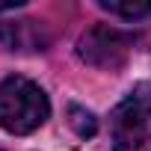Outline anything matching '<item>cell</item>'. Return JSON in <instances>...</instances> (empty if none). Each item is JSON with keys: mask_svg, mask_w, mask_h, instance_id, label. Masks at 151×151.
I'll list each match as a JSON object with an SVG mask.
<instances>
[{"mask_svg": "<svg viewBox=\"0 0 151 151\" xmlns=\"http://www.w3.org/2000/svg\"><path fill=\"white\" fill-rule=\"evenodd\" d=\"M50 116V101L27 77H6L0 83V127L24 136L39 130Z\"/></svg>", "mask_w": 151, "mask_h": 151, "instance_id": "obj_1", "label": "cell"}, {"mask_svg": "<svg viewBox=\"0 0 151 151\" xmlns=\"http://www.w3.org/2000/svg\"><path fill=\"white\" fill-rule=\"evenodd\" d=\"M0 39L9 50H45V39L36 21H15L0 24Z\"/></svg>", "mask_w": 151, "mask_h": 151, "instance_id": "obj_4", "label": "cell"}, {"mask_svg": "<svg viewBox=\"0 0 151 151\" xmlns=\"http://www.w3.org/2000/svg\"><path fill=\"white\" fill-rule=\"evenodd\" d=\"M101 9L122 15V18H139V15L151 12V3H113V0H101Z\"/></svg>", "mask_w": 151, "mask_h": 151, "instance_id": "obj_6", "label": "cell"}, {"mask_svg": "<svg viewBox=\"0 0 151 151\" xmlns=\"http://www.w3.org/2000/svg\"><path fill=\"white\" fill-rule=\"evenodd\" d=\"M113 151H151V104L127 101L116 113Z\"/></svg>", "mask_w": 151, "mask_h": 151, "instance_id": "obj_2", "label": "cell"}, {"mask_svg": "<svg viewBox=\"0 0 151 151\" xmlns=\"http://www.w3.org/2000/svg\"><path fill=\"white\" fill-rule=\"evenodd\" d=\"M77 53L80 59H86L89 65H98V68H119L127 56V39L119 33V30H110V27H95L89 30L80 45H77Z\"/></svg>", "mask_w": 151, "mask_h": 151, "instance_id": "obj_3", "label": "cell"}, {"mask_svg": "<svg viewBox=\"0 0 151 151\" xmlns=\"http://www.w3.org/2000/svg\"><path fill=\"white\" fill-rule=\"evenodd\" d=\"M68 122H71V127H74V133H77V136H95V130H98V122H95V116L92 113H86L83 107H71L68 110Z\"/></svg>", "mask_w": 151, "mask_h": 151, "instance_id": "obj_5", "label": "cell"}]
</instances>
